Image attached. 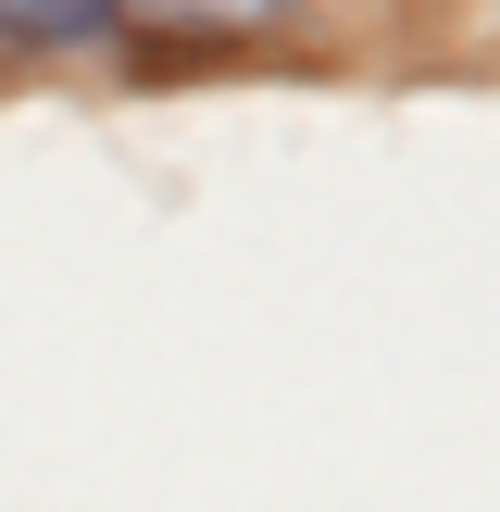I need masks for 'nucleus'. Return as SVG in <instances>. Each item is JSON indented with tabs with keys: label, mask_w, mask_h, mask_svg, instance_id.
I'll list each match as a JSON object with an SVG mask.
<instances>
[{
	"label": "nucleus",
	"mask_w": 500,
	"mask_h": 512,
	"mask_svg": "<svg viewBox=\"0 0 500 512\" xmlns=\"http://www.w3.org/2000/svg\"><path fill=\"white\" fill-rule=\"evenodd\" d=\"M113 38V0H0V50H88Z\"/></svg>",
	"instance_id": "2"
},
{
	"label": "nucleus",
	"mask_w": 500,
	"mask_h": 512,
	"mask_svg": "<svg viewBox=\"0 0 500 512\" xmlns=\"http://www.w3.org/2000/svg\"><path fill=\"white\" fill-rule=\"evenodd\" d=\"M113 25H138L150 50H213L250 25H288V0H113Z\"/></svg>",
	"instance_id": "1"
}]
</instances>
